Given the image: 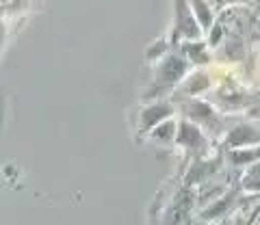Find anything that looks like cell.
I'll return each mask as SVG.
<instances>
[{
  "mask_svg": "<svg viewBox=\"0 0 260 225\" xmlns=\"http://www.w3.org/2000/svg\"><path fill=\"white\" fill-rule=\"evenodd\" d=\"M232 165H254L260 160V147L251 145V147H241V149H230L228 154Z\"/></svg>",
  "mask_w": 260,
  "mask_h": 225,
  "instance_id": "52a82bcc",
  "label": "cell"
},
{
  "mask_svg": "<svg viewBox=\"0 0 260 225\" xmlns=\"http://www.w3.org/2000/svg\"><path fill=\"white\" fill-rule=\"evenodd\" d=\"M260 143V130L249 124H243L232 128L225 136V145L230 149H241V147H251Z\"/></svg>",
  "mask_w": 260,
  "mask_h": 225,
  "instance_id": "3957f363",
  "label": "cell"
},
{
  "mask_svg": "<svg viewBox=\"0 0 260 225\" xmlns=\"http://www.w3.org/2000/svg\"><path fill=\"white\" fill-rule=\"evenodd\" d=\"M184 74H186V61L178 54H167L156 67L158 85H165V87L176 85Z\"/></svg>",
  "mask_w": 260,
  "mask_h": 225,
  "instance_id": "7a4b0ae2",
  "label": "cell"
},
{
  "mask_svg": "<svg viewBox=\"0 0 260 225\" xmlns=\"http://www.w3.org/2000/svg\"><path fill=\"white\" fill-rule=\"evenodd\" d=\"M178 30L184 33L189 39L200 37V26L195 24V18L191 15V9H186L184 0H178Z\"/></svg>",
  "mask_w": 260,
  "mask_h": 225,
  "instance_id": "5b68a950",
  "label": "cell"
},
{
  "mask_svg": "<svg viewBox=\"0 0 260 225\" xmlns=\"http://www.w3.org/2000/svg\"><path fill=\"white\" fill-rule=\"evenodd\" d=\"M189 119H191V124L195 122H202V124H208L210 119H213V110H210L206 104H202V102H191V106H189Z\"/></svg>",
  "mask_w": 260,
  "mask_h": 225,
  "instance_id": "ba28073f",
  "label": "cell"
},
{
  "mask_svg": "<svg viewBox=\"0 0 260 225\" xmlns=\"http://www.w3.org/2000/svg\"><path fill=\"white\" fill-rule=\"evenodd\" d=\"M243 186L249 191H260V160L247 169L245 178H243Z\"/></svg>",
  "mask_w": 260,
  "mask_h": 225,
  "instance_id": "30bf717a",
  "label": "cell"
},
{
  "mask_svg": "<svg viewBox=\"0 0 260 225\" xmlns=\"http://www.w3.org/2000/svg\"><path fill=\"white\" fill-rule=\"evenodd\" d=\"M176 132H178V124L169 117V119H165V122H160L156 128H152V130L148 132V136L152 141L160 143V145H169V143L176 141Z\"/></svg>",
  "mask_w": 260,
  "mask_h": 225,
  "instance_id": "8992f818",
  "label": "cell"
},
{
  "mask_svg": "<svg viewBox=\"0 0 260 225\" xmlns=\"http://www.w3.org/2000/svg\"><path fill=\"white\" fill-rule=\"evenodd\" d=\"M202 52H204V46L202 44H189L186 46V54L191 56V61H195V63H202V61H206L208 56H202Z\"/></svg>",
  "mask_w": 260,
  "mask_h": 225,
  "instance_id": "7c38bea8",
  "label": "cell"
},
{
  "mask_svg": "<svg viewBox=\"0 0 260 225\" xmlns=\"http://www.w3.org/2000/svg\"><path fill=\"white\" fill-rule=\"evenodd\" d=\"M174 106L169 102H152L148 106H143L139 113V122H137V132L148 134L152 128H156L160 122L172 117Z\"/></svg>",
  "mask_w": 260,
  "mask_h": 225,
  "instance_id": "6da1fadb",
  "label": "cell"
},
{
  "mask_svg": "<svg viewBox=\"0 0 260 225\" xmlns=\"http://www.w3.org/2000/svg\"><path fill=\"white\" fill-rule=\"evenodd\" d=\"M191 7L195 15H198L200 20V26L202 28H210V24H213V15H210V9L204 5V0H191Z\"/></svg>",
  "mask_w": 260,
  "mask_h": 225,
  "instance_id": "9c48e42d",
  "label": "cell"
},
{
  "mask_svg": "<svg viewBox=\"0 0 260 225\" xmlns=\"http://www.w3.org/2000/svg\"><path fill=\"white\" fill-rule=\"evenodd\" d=\"M230 202H232V195L221 197V199H219V202H217L215 206L206 208V210H204V214H202V216H204V219H215V216H219V214L223 212V208H228V204H230Z\"/></svg>",
  "mask_w": 260,
  "mask_h": 225,
  "instance_id": "8fae6325",
  "label": "cell"
},
{
  "mask_svg": "<svg viewBox=\"0 0 260 225\" xmlns=\"http://www.w3.org/2000/svg\"><path fill=\"white\" fill-rule=\"evenodd\" d=\"M176 143H178V145H182L186 152H200L202 147L206 145V136L202 134V130L198 128V124L182 122L180 126H178Z\"/></svg>",
  "mask_w": 260,
  "mask_h": 225,
  "instance_id": "277c9868",
  "label": "cell"
}]
</instances>
